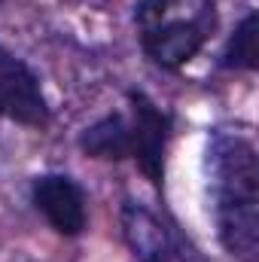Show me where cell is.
Segmentation results:
<instances>
[{
	"label": "cell",
	"mask_w": 259,
	"mask_h": 262,
	"mask_svg": "<svg viewBox=\"0 0 259 262\" xmlns=\"http://www.w3.org/2000/svg\"><path fill=\"white\" fill-rule=\"evenodd\" d=\"M217 238L238 262H259V159L241 131L213 128L204 152Z\"/></svg>",
	"instance_id": "cell-1"
},
{
	"label": "cell",
	"mask_w": 259,
	"mask_h": 262,
	"mask_svg": "<svg viewBox=\"0 0 259 262\" xmlns=\"http://www.w3.org/2000/svg\"><path fill=\"white\" fill-rule=\"evenodd\" d=\"M213 0H137L134 31L143 55L162 70H180L217 31Z\"/></svg>",
	"instance_id": "cell-2"
},
{
	"label": "cell",
	"mask_w": 259,
	"mask_h": 262,
	"mask_svg": "<svg viewBox=\"0 0 259 262\" xmlns=\"http://www.w3.org/2000/svg\"><path fill=\"white\" fill-rule=\"evenodd\" d=\"M125 119H128V159L137 171L162 189L165 183V162H168V143L174 134V119L165 107H159L146 92L128 89L125 92Z\"/></svg>",
	"instance_id": "cell-3"
},
{
	"label": "cell",
	"mask_w": 259,
	"mask_h": 262,
	"mask_svg": "<svg viewBox=\"0 0 259 262\" xmlns=\"http://www.w3.org/2000/svg\"><path fill=\"white\" fill-rule=\"evenodd\" d=\"M119 223L134 262H201L192 244L140 201L122 204Z\"/></svg>",
	"instance_id": "cell-4"
},
{
	"label": "cell",
	"mask_w": 259,
	"mask_h": 262,
	"mask_svg": "<svg viewBox=\"0 0 259 262\" xmlns=\"http://www.w3.org/2000/svg\"><path fill=\"white\" fill-rule=\"evenodd\" d=\"M0 119H9L25 128H46L52 107L40 85V76L25 58L9 52L0 43Z\"/></svg>",
	"instance_id": "cell-5"
},
{
	"label": "cell",
	"mask_w": 259,
	"mask_h": 262,
	"mask_svg": "<svg viewBox=\"0 0 259 262\" xmlns=\"http://www.w3.org/2000/svg\"><path fill=\"white\" fill-rule=\"evenodd\" d=\"M31 204L37 213L52 226L55 235L76 238L85 232L89 210H85V189L67 174H40L31 180Z\"/></svg>",
	"instance_id": "cell-6"
},
{
	"label": "cell",
	"mask_w": 259,
	"mask_h": 262,
	"mask_svg": "<svg viewBox=\"0 0 259 262\" xmlns=\"http://www.w3.org/2000/svg\"><path fill=\"white\" fill-rule=\"evenodd\" d=\"M76 143L89 159L125 162L128 159V119H125V110H110L107 116H101L98 122L82 128Z\"/></svg>",
	"instance_id": "cell-7"
},
{
	"label": "cell",
	"mask_w": 259,
	"mask_h": 262,
	"mask_svg": "<svg viewBox=\"0 0 259 262\" xmlns=\"http://www.w3.org/2000/svg\"><path fill=\"white\" fill-rule=\"evenodd\" d=\"M220 67L223 70H241V73H253L259 67V15L256 9H250L235 31L229 34L223 52H220Z\"/></svg>",
	"instance_id": "cell-8"
}]
</instances>
